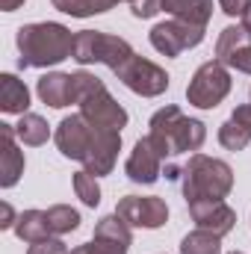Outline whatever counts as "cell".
Returning a JSON list of instances; mask_svg holds the SVG:
<instances>
[{
  "instance_id": "obj_23",
  "label": "cell",
  "mask_w": 251,
  "mask_h": 254,
  "mask_svg": "<svg viewBox=\"0 0 251 254\" xmlns=\"http://www.w3.org/2000/svg\"><path fill=\"white\" fill-rule=\"evenodd\" d=\"M181 254H222V237L204 228H195L192 234L181 240Z\"/></svg>"
},
{
  "instance_id": "obj_8",
  "label": "cell",
  "mask_w": 251,
  "mask_h": 254,
  "mask_svg": "<svg viewBox=\"0 0 251 254\" xmlns=\"http://www.w3.org/2000/svg\"><path fill=\"white\" fill-rule=\"evenodd\" d=\"M148 39H151V45H154L157 54L175 60V57H181L184 51H192V48H198V45L204 42V27H195V24H187V21L172 18V21H163V24L151 27Z\"/></svg>"
},
{
  "instance_id": "obj_16",
  "label": "cell",
  "mask_w": 251,
  "mask_h": 254,
  "mask_svg": "<svg viewBox=\"0 0 251 254\" xmlns=\"http://www.w3.org/2000/svg\"><path fill=\"white\" fill-rule=\"evenodd\" d=\"M15 125H0V187L12 190L24 175V151L15 145Z\"/></svg>"
},
{
  "instance_id": "obj_6",
  "label": "cell",
  "mask_w": 251,
  "mask_h": 254,
  "mask_svg": "<svg viewBox=\"0 0 251 254\" xmlns=\"http://www.w3.org/2000/svg\"><path fill=\"white\" fill-rule=\"evenodd\" d=\"M231 71L228 65H222L219 60H210V63L198 65V71L192 74L187 86V101L198 110H216L228 95H231Z\"/></svg>"
},
{
  "instance_id": "obj_29",
  "label": "cell",
  "mask_w": 251,
  "mask_h": 254,
  "mask_svg": "<svg viewBox=\"0 0 251 254\" xmlns=\"http://www.w3.org/2000/svg\"><path fill=\"white\" fill-rule=\"evenodd\" d=\"M251 6V0H219V9L228 18H243V12Z\"/></svg>"
},
{
  "instance_id": "obj_11",
  "label": "cell",
  "mask_w": 251,
  "mask_h": 254,
  "mask_svg": "<svg viewBox=\"0 0 251 254\" xmlns=\"http://www.w3.org/2000/svg\"><path fill=\"white\" fill-rule=\"evenodd\" d=\"M216 60L240 74H251V33L240 27H225L216 42Z\"/></svg>"
},
{
  "instance_id": "obj_21",
  "label": "cell",
  "mask_w": 251,
  "mask_h": 254,
  "mask_svg": "<svg viewBox=\"0 0 251 254\" xmlns=\"http://www.w3.org/2000/svg\"><path fill=\"white\" fill-rule=\"evenodd\" d=\"M15 136H18L24 145L39 148V145H45V142L51 139V125H48L42 116H36V113H24L21 122L15 125Z\"/></svg>"
},
{
  "instance_id": "obj_35",
  "label": "cell",
  "mask_w": 251,
  "mask_h": 254,
  "mask_svg": "<svg viewBox=\"0 0 251 254\" xmlns=\"http://www.w3.org/2000/svg\"><path fill=\"white\" fill-rule=\"evenodd\" d=\"M231 254H243V252H231Z\"/></svg>"
},
{
  "instance_id": "obj_28",
  "label": "cell",
  "mask_w": 251,
  "mask_h": 254,
  "mask_svg": "<svg viewBox=\"0 0 251 254\" xmlns=\"http://www.w3.org/2000/svg\"><path fill=\"white\" fill-rule=\"evenodd\" d=\"M27 254H68V249H65V243L60 237H51V240L33 243V246L27 249Z\"/></svg>"
},
{
  "instance_id": "obj_9",
  "label": "cell",
  "mask_w": 251,
  "mask_h": 254,
  "mask_svg": "<svg viewBox=\"0 0 251 254\" xmlns=\"http://www.w3.org/2000/svg\"><path fill=\"white\" fill-rule=\"evenodd\" d=\"M116 213L130 228H145V231H157L169 222V204L160 195H125L119 198Z\"/></svg>"
},
{
  "instance_id": "obj_31",
  "label": "cell",
  "mask_w": 251,
  "mask_h": 254,
  "mask_svg": "<svg viewBox=\"0 0 251 254\" xmlns=\"http://www.w3.org/2000/svg\"><path fill=\"white\" fill-rule=\"evenodd\" d=\"M231 119H234V122H240V125H246L251 130V104H240V107L231 113Z\"/></svg>"
},
{
  "instance_id": "obj_7",
  "label": "cell",
  "mask_w": 251,
  "mask_h": 254,
  "mask_svg": "<svg viewBox=\"0 0 251 254\" xmlns=\"http://www.w3.org/2000/svg\"><path fill=\"white\" fill-rule=\"evenodd\" d=\"M116 77L125 83L133 95H142V98H157V95H163V92L169 89V83H172V77L166 74V68H160L157 63H151V60H145V57H139V54H133V57L116 71Z\"/></svg>"
},
{
  "instance_id": "obj_2",
  "label": "cell",
  "mask_w": 251,
  "mask_h": 254,
  "mask_svg": "<svg viewBox=\"0 0 251 254\" xmlns=\"http://www.w3.org/2000/svg\"><path fill=\"white\" fill-rule=\"evenodd\" d=\"M148 139L154 142V148L166 157H178V154H189V151H198L207 139V127L198 119H189L184 116L181 107L169 104L163 110H157L148 122Z\"/></svg>"
},
{
  "instance_id": "obj_22",
  "label": "cell",
  "mask_w": 251,
  "mask_h": 254,
  "mask_svg": "<svg viewBox=\"0 0 251 254\" xmlns=\"http://www.w3.org/2000/svg\"><path fill=\"white\" fill-rule=\"evenodd\" d=\"M54 9H60L71 18H92V15H104L110 12L119 0H51Z\"/></svg>"
},
{
  "instance_id": "obj_27",
  "label": "cell",
  "mask_w": 251,
  "mask_h": 254,
  "mask_svg": "<svg viewBox=\"0 0 251 254\" xmlns=\"http://www.w3.org/2000/svg\"><path fill=\"white\" fill-rule=\"evenodd\" d=\"M130 12H133V18H154L157 12H163V0H133L130 3Z\"/></svg>"
},
{
  "instance_id": "obj_4",
  "label": "cell",
  "mask_w": 251,
  "mask_h": 254,
  "mask_svg": "<svg viewBox=\"0 0 251 254\" xmlns=\"http://www.w3.org/2000/svg\"><path fill=\"white\" fill-rule=\"evenodd\" d=\"M181 190L184 198L201 201V198H228L234 190V169L225 160L207 157V154H192L189 163L181 169Z\"/></svg>"
},
{
  "instance_id": "obj_5",
  "label": "cell",
  "mask_w": 251,
  "mask_h": 254,
  "mask_svg": "<svg viewBox=\"0 0 251 254\" xmlns=\"http://www.w3.org/2000/svg\"><path fill=\"white\" fill-rule=\"evenodd\" d=\"M130 57H133V48L122 36L101 33V30H80V33H74L71 60H77L80 65H107V68L119 71Z\"/></svg>"
},
{
  "instance_id": "obj_10",
  "label": "cell",
  "mask_w": 251,
  "mask_h": 254,
  "mask_svg": "<svg viewBox=\"0 0 251 254\" xmlns=\"http://www.w3.org/2000/svg\"><path fill=\"white\" fill-rule=\"evenodd\" d=\"M92 139H95V127L89 125L80 113L65 116L57 125V133H54V142H57L60 154L68 157V160H77V163L86 160V154L92 148Z\"/></svg>"
},
{
  "instance_id": "obj_3",
  "label": "cell",
  "mask_w": 251,
  "mask_h": 254,
  "mask_svg": "<svg viewBox=\"0 0 251 254\" xmlns=\"http://www.w3.org/2000/svg\"><path fill=\"white\" fill-rule=\"evenodd\" d=\"M74 95H77V107L80 116L92 127H104V130H125L127 127V110L110 95V89L104 86V80H98L89 71H74Z\"/></svg>"
},
{
  "instance_id": "obj_1",
  "label": "cell",
  "mask_w": 251,
  "mask_h": 254,
  "mask_svg": "<svg viewBox=\"0 0 251 254\" xmlns=\"http://www.w3.org/2000/svg\"><path fill=\"white\" fill-rule=\"evenodd\" d=\"M18 45V65L21 68H51L71 57L74 51V33L57 24V21H39V24H24L18 27L15 36Z\"/></svg>"
},
{
  "instance_id": "obj_33",
  "label": "cell",
  "mask_w": 251,
  "mask_h": 254,
  "mask_svg": "<svg viewBox=\"0 0 251 254\" xmlns=\"http://www.w3.org/2000/svg\"><path fill=\"white\" fill-rule=\"evenodd\" d=\"M240 24H243V27H246V30L251 33V6L246 9V12H243V18H240Z\"/></svg>"
},
{
  "instance_id": "obj_25",
  "label": "cell",
  "mask_w": 251,
  "mask_h": 254,
  "mask_svg": "<svg viewBox=\"0 0 251 254\" xmlns=\"http://www.w3.org/2000/svg\"><path fill=\"white\" fill-rule=\"evenodd\" d=\"M249 142H251V130L246 125L228 119L225 125L219 127V145H222L225 151H246Z\"/></svg>"
},
{
  "instance_id": "obj_30",
  "label": "cell",
  "mask_w": 251,
  "mask_h": 254,
  "mask_svg": "<svg viewBox=\"0 0 251 254\" xmlns=\"http://www.w3.org/2000/svg\"><path fill=\"white\" fill-rule=\"evenodd\" d=\"M15 222H18V216H15V210H12V204L3 201V204H0V228L9 231V228H15Z\"/></svg>"
},
{
  "instance_id": "obj_26",
  "label": "cell",
  "mask_w": 251,
  "mask_h": 254,
  "mask_svg": "<svg viewBox=\"0 0 251 254\" xmlns=\"http://www.w3.org/2000/svg\"><path fill=\"white\" fill-rule=\"evenodd\" d=\"M74 192H77V198H80L86 207H98V204H101V184H98V178H95L92 172H86V169H80V172L74 175Z\"/></svg>"
},
{
  "instance_id": "obj_15",
  "label": "cell",
  "mask_w": 251,
  "mask_h": 254,
  "mask_svg": "<svg viewBox=\"0 0 251 254\" xmlns=\"http://www.w3.org/2000/svg\"><path fill=\"white\" fill-rule=\"evenodd\" d=\"M119 151H122V130L95 127V139H92V148L83 160V169L92 172L95 178H104V175L113 172V166L119 160Z\"/></svg>"
},
{
  "instance_id": "obj_34",
  "label": "cell",
  "mask_w": 251,
  "mask_h": 254,
  "mask_svg": "<svg viewBox=\"0 0 251 254\" xmlns=\"http://www.w3.org/2000/svg\"><path fill=\"white\" fill-rule=\"evenodd\" d=\"M68 254H92V249H89V243H86V246H77L74 252H68Z\"/></svg>"
},
{
  "instance_id": "obj_18",
  "label": "cell",
  "mask_w": 251,
  "mask_h": 254,
  "mask_svg": "<svg viewBox=\"0 0 251 254\" xmlns=\"http://www.w3.org/2000/svg\"><path fill=\"white\" fill-rule=\"evenodd\" d=\"M0 110L9 116H24L30 110V89L15 74H0Z\"/></svg>"
},
{
  "instance_id": "obj_12",
  "label": "cell",
  "mask_w": 251,
  "mask_h": 254,
  "mask_svg": "<svg viewBox=\"0 0 251 254\" xmlns=\"http://www.w3.org/2000/svg\"><path fill=\"white\" fill-rule=\"evenodd\" d=\"M189 216L195 222V228H204L216 237H228L237 228V210L228 207L222 198H201V201H189Z\"/></svg>"
},
{
  "instance_id": "obj_24",
  "label": "cell",
  "mask_w": 251,
  "mask_h": 254,
  "mask_svg": "<svg viewBox=\"0 0 251 254\" xmlns=\"http://www.w3.org/2000/svg\"><path fill=\"white\" fill-rule=\"evenodd\" d=\"M45 213H48V225H51L54 237H65V234H71V231L80 228V213L71 204H54Z\"/></svg>"
},
{
  "instance_id": "obj_14",
  "label": "cell",
  "mask_w": 251,
  "mask_h": 254,
  "mask_svg": "<svg viewBox=\"0 0 251 254\" xmlns=\"http://www.w3.org/2000/svg\"><path fill=\"white\" fill-rule=\"evenodd\" d=\"M130 243H133L130 225L119 213H113V216H104L95 225L89 249H92V254H127L130 252Z\"/></svg>"
},
{
  "instance_id": "obj_17",
  "label": "cell",
  "mask_w": 251,
  "mask_h": 254,
  "mask_svg": "<svg viewBox=\"0 0 251 254\" xmlns=\"http://www.w3.org/2000/svg\"><path fill=\"white\" fill-rule=\"evenodd\" d=\"M36 92L42 98V104L54 107V110H63L77 104V95H74V74H65V71H48L39 77L36 83Z\"/></svg>"
},
{
  "instance_id": "obj_20",
  "label": "cell",
  "mask_w": 251,
  "mask_h": 254,
  "mask_svg": "<svg viewBox=\"0 0 251 254\" xmlns=\"http://www.w3.org/2000/svg\"><path fill=\"white\" fill-rule=\"evenodd\" d=\"M15 234L21 243H42V240H51V225H48V213L45 210H24L15 222Z\"/></svg>"
},
{
  "instance_id": "obj_19",
  "label": "cell",
  "mask_w": 251,
  "mask_h": 254,
  "mask_svg": "<svg viewBox=\"0 0 251 254\" xmlns=\"http://www.w3.org/2000/svg\"><path fill=\"white\" fill-rule=\"evenodd\" d=\"M163 12L195 27H207L213 18V0H163Z\"/></svg>"
},
{
  "instance_id": "obj_36",
  "label": "cell",
  "mask_w": 251,
  "mask_h": 254,
  "mask_svg": "<svg viewBox=\"0 0 251 254\" xmlns=\"http://www.w3.org/2000/svg\"><path fill=\"white\" fill-rule=\"evenodd\" d=\"M130 3H133V0H130Z\"/></svg>"
},
{
  "instance_id": "obj_32",
  "label": "cell",
  "mask_w": 251,
  "mask_h": 254,
  "mask_svg": "<svg viewBox=\"0 0 251 254\" xmlns=\"http://www.w3.org/2000/svg\"><path fill=\"white\" fill-rule=\"evenodd\" d=\"M24 6V0H0V9L3 12H15V9H21Z\"/></svg>"
},
{
  "instance_id": "obj_13",
  "label": "cell",
  "mask_w": 251,
  "mask_h": 254,
  "mask_svg": "<svg viewBox=\"0 0 251 254\" xmlns=\"http://www.w3.org/2000/svg\"><path fill=\"white\" fill-rule=\"evenodd\" d=\"M125 175L133 184H142V187H151V184L160 181V175H163V154L154 148V142L148 136H142L133 145V151H130V157L125 163Z\"/></svg>"
}]
</instances>
